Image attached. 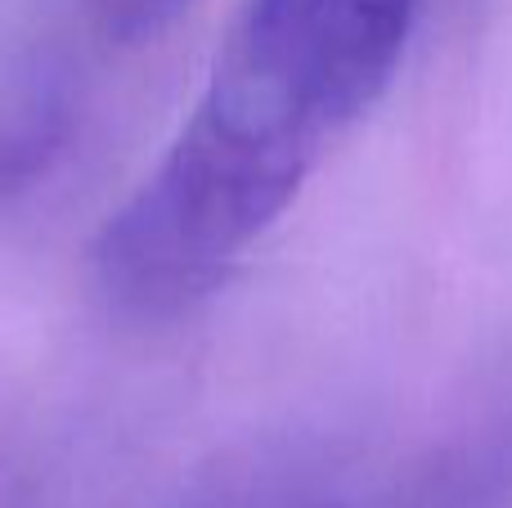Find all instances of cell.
<instances>
[{
    "mask_svg": "<svg viewBox=\"0 0 512 508\" xmlns=\"http://www.w3.org/2000/svg\"><path fill=\"white\" fill-rule=\"evenodd\" d=\"M319 140L212 77L167 158L99 230V288L135 315L203 297L297 198Z\"/></svg>",
    "mask_w": 512,
    "mask_h": 508,
    "instance_id": "1",
    "label": "cell"
},
{
    "mask_svg": "<svg viewBox=\"0 0 512 508\" xmlns=\"http://www.w3.org/2000/svg\"><path fill=\"white\" fill-rule=\"evenodd\" d=\"M418 0H248L212 77L319 135L382 99Z\"/></svg>",
    "mask_w": 512,
    "mask_h": 508,
    "instance_id": "2",
    "label": "cell"
},
{
    "mask_svg": "<svg viewBox=\"0 0 512 508\" xmlns=\"http://www.w3.org/2000/svg\"><path fill=\"white\" fill-rule=\"evenodd\" d=\"M86 9V18L108 36V41H153L158 32H167L194 0H77Z\"/></svg>",
    "mask_w": 512,
    "mask_h": 508,
    "instance_id": "3",
    "label": "cell"
}]
</instances>
